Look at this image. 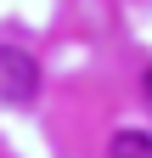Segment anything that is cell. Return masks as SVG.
<instances>
[{
	"mask_svg": "<svg viewBox=\"0 0 152 158\" xmlns=\"http://www.w3.org/2000/svg\"><path fill=\"white\" fill-rule=\"evenodd\" d=\"M34 96H40V62L23 45H0V102L28 107Z\"/></svg>",
	"mask_w": 152,
	"mask_h": 158,
	"instance_id": "6da1fadb",
	"label": "cell"
},
{
	"mask_svg": "<svg viewBox=\"0 0 152 158\" xmlns=\"http://www.w3.org/2000/svg\"><path fill=\"white\" fill-rule=\"evenodd\" d=\"M107 158H152V135L146 130H118L107 141Z\"/></svg>",
	"mask_w": 152,
	"mask_h": 158,
	"instance_id": "7a4b0ae2",
	"label": "cell"
},
{
	"mask_svg": "<svg viewBox=\"0 0 152 158\" xmlns=\"http://www.w3.org/2000/svg\"><path fill=\"white\" fill-rule=\"evenodd\" d=\"M141 90H146V102H152V68H146V79H141Z\"/></svg>",
	"mask_w": 152,
	"mask_h": 158,
	"instance_id": "3957f363",
	"label": "cell"
}]
</instances>
